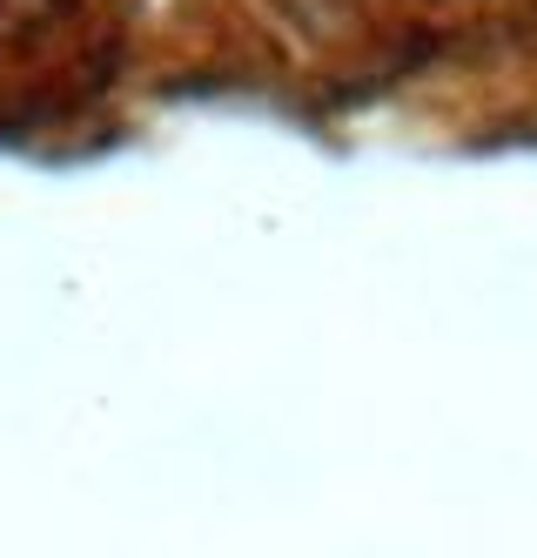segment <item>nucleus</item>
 <instances>
[]
</instances>
